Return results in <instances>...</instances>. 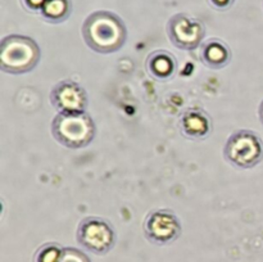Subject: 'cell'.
I'll use <instances>...</instances> for the list:
<instances>
[{"mask_svg":"<svg viewBox=\"0 0 263 262\" xmlns=\"http://www.w3.org/2000/svg\"><path fill=\"white\" fill-rule=\"evenodd\" d=\"M85 44L99 54L121 50L127 40V28L120 15L109 10H98L84 21L81 27Z\"/></svg>","mask_w":263,"mask_h":262,"instance_id":"obj_1","label":"cell"},{"mask_svg":"<svg viewBox=\"0 0 263 262\" xmlns=\"http://www.w3.org/2000/svg\"><path fill=\"white\" fill-rule=\"evenodd\" d=\"M40 58V46L32 38L12 33L2 39L0 68L5 73H28L36 68Z\"/></svg>","mask_w":263,"mask_h":262,"instance_id":"obj_2","label":"cell"},{"mask_svg":"<svg viewBox=\"0 0 263 262\" xmlns=\"http://www.w3.org/2000/svg\"><path fill=\"white\" fill-rule=\"evenodd\" d=\"M51 135L68 149H82L97 135V125L87 112L58 113L51 121Z\"/></svg>","mask_w":263,"mask_h":262,"instance_id":"obj_3","label":"cell"},{"mask_svg":"<svg viewBox=\"0 0 263 262\" xmlns=\"http://www.w3.org/2000/svg\"><path fill=\"white\" fill-rule=\"evenodd\" d=\"M223 157L234 167L253 169L263 159V140L252 130L235 131L223 146Z\"/></svg>","mask_w":263,"mask_h":262,"instance_id":"obj_4","label":"cell"},{"mask_svg":"<svg viewBox=\"0 0 263 262\" xmlns=\"http://www.w3.org/2000/svg\"><path fill=\"white\" fill-rule=\"evenodd\" d=\"M76 240L86 251L97 256H104L115 248L117 234L108 220L98 216H89L80 221Z\"/></svg>","mask_w":263,"mask_h":262,"instance_id":"obj_5","label":"cell"},{"mask_svg":"<svg viewBox=\"0 0 263 262\" xmlns=\"http://www.w3.org/2000/svg\"><path fill=\"white\" fill-rule=\"evenodd\" d=\"M144 235L156 246H168L180 238L182 231L181 221L168 208L153 210L144 220Z\"/></svg>","mask_w":263,"mask_h":262,"instance_id":"obj_6","label":"cell"},{"mask_svg":"<svg viewBox=\"0 0 263 262\" xmlns=\"http://www.w3.org/2000/svg\"><path fill=\"white\" fill-rule=\"evenodd\" d=\"M167 35L174 46L180 50H195L199 48L205 36V26L202 21L186 14L177 13L167 22Z\"/></svg>","mask_w":263,"mask_h":262,"instance_id":"obj_7","label":"cell"},{"mask_svg":"<svg viewBox=\"0 0 263 262\" xmlns=\"http://www.w3.org/2000/svg\"><path fill=\"white\" fill-rule=\"evenodd\" d=\"M49 98L58 113L86 112L89 104V97L85 87L69 79L62 80L54 85Z\"/></svg>","mask_w":263,"mask_h":262,"instance_id":"obj_8","label":"cell"},{"mask_svg":"<svg viewBox=\"0 0 263 262\" xmlns=\"http://www.w3.org/2000/svg\"><path fill=\"white\" fill-rule=\"evenodd\" d=\"M212 118L202 108H189L180 116L179 130L189 140H204L212 134Z\"/></svg>","mask_w":263,"mask_h":262,"instance_id":"obj_9","label":"cell"},{"mask_svg":"<svg viewBox=\"0 0 263 262\" xmlns=\"http://www.w3.org/2000/svg\"><path fill=\"white\" fill-rule=\"evenodd\" d=\"M233 53L225 41L218 38L205 40L200 45V59L211 69H222L231 62Z\"/></svg>","mask_w":263,"mask_h":262,"instance_id":"obj_10","label":"cell"},{"mask_svg":"<svg viewBox=\"0 0 263 262\" xmlns=\"http://www.w3.org/2000/svg\"><path fill=\"white\" fill-rule=\"evenodd\" d=\"M145 68L151 77L158 81H170L177 69L176 58L167 50H154L146 57Z\"/></svg>","mask_w":263,"mask_h":262,"instance_id":"obj_11","label":"cell"},{"mask_svg":"<svg viewBox=\"0 0 263 262\" xmlns=\"http://www.w3.org/2000/svg\"><path fill=\"white\" fill-rule=\"evenodd\" d=\"M72 10H73L72 0H48L40 14L46 22L58 25L68 20Z\"/></svg>","mask_w":263,"mask_h":262,"instance_id":"obj_12","label":"cell"},{"mask_svg":"<svg viewBox=\"0 0 263 262\" xmlns=\"http://www.w3.org/2000/svg\"><path fill=\"white\" fill-rule=\"evenodd\" d=\"M63 247L58 243H45L39 247L37 251L33 256V262H59L62 253H63Z\"/></svg>","mask_w":263,"mask_h":262,"instance_id":"obj_13","label":"cell"},{"mask_svg":"<svg viewBox=\"0 0 263 262\" xmlns=\"http://www.w3.org/2000/svg\"><path fill=\"white\" fill-rule=\"evenodd\" d=\"M59 262H91V259L81 249L74 248V247H66Z\"/></svg>","mask_w":263,"mask_h":262,"instance_id":"obj_14","label":"cell"},{"mask_svg":"<svg viewBox=\"0 0 263 262\" xmlns=\"http://www.w3.org/2000/svg\"><path fill=\"white\" fill-rule=\"evenodd\" d=\"M48 0H21V4L23 5L27 12L31 13H40L43 10L44 5Z\"/></svg>","mask_w":263,"mask_h":262,"instance_id":"obj_15","label":"cell"},{"mask_svg":"<svg viewBox=\"0 0 263 262\" xmlns=\"http://www.w3.org/2000/svg\"><path fill=\"white\" fill-rule=\"evenodd\" d=\"M210 4L217 10H228L233 7L235 0H208Z\"/></svg>","mask_w":263,"mask_h":262,"instance_id":"obj_16","label":"cell"},{"mask_svg":"<svg viewBox=\"0 0 263 262\" xmlns=\"http://www.w3.org/2000/svg\"><path fill=\"white\" fill-rule=\"evenodd\" d=\"M258 117H259V121H261V123L263 125V100L261 102V104H259V108H258Z\"/></svg>","mask_w":263,"mask_h":262,"instance_id":"obj_17","label":"cell"}]
</instances>
